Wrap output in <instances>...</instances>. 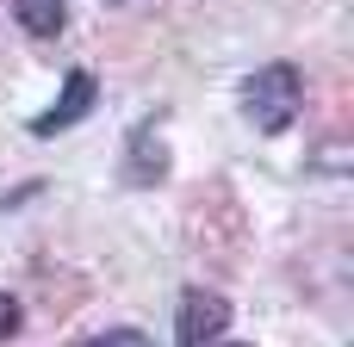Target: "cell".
Returning a JSON list of instances; mask_svg holds the SVG:
<instances>
[{"label": "cell", "instance_id": "cell-4", "mask_svg": "<svg viewBox=\"0 0 354 347\" xmlns=\"http://www.w3.org/2000/svg\"><path fill=\"white\" fill-rule=\"evenodd\" d=\"M124 168H131V186H156V180H162L168 149L156 143V130H137V137H131V161H124Z\"/></svg>", "mask_w": 354, "mask_h": 347}, {"label": "cell", "instance_id": "cell-1", "mask_svg": "<svg viewBox=\"0 0 354 347\" xmlns=\"http://www.w3.org/2000/svg\"><path fill=\"white\" fill-rule=\"evenodd\" d=\"M299 106H305V75H299L292 62H261V68L243 81V112H249V124H255L261 137L292 130Z\"/></svg>", "mask_w": 354, "mask_h": 347}, {"label": "cell", "instance_id": "cell-6", "mask_svg": "<svg viewBox=\"0 0 354 347\" xmlns=\"http://www.w3.org/2000/svg\"><path fill=\"white\" fill-rule=\"evenodd\" d=\"M81 347H156L143 329H106V335H93V341H81Z\"/></svg>", "mask_w": 354, "mask_h": 347}, {"label": "cell", "instance_id": "cell-7", "mask_svg": "<svg viewBox=\"0 0 354 347\" xmlns=\"http://www.w3.org/2000/svg\"><path fill=\"white\" fill-rule=\"evenodd\" d=\"M12 335H19V298L0 292V341H12Z\"/></svg>", "mask_w": 354, "mask_h": 347}, {"label": "cell", "instance_id": "cell-3", "mask_svg": "<svg viewBox=\"0 0 354 347\" xmlns=\"http://www.w3.org/2000/svg\"><path fill=\"white\" fill-rule=\"evenodd\" d=\"M93 99H100L93 75H87V68H68V75H62V93H56V106H44V112L31 118V130H37V137L68 130V124H81V118L93 112Z\"/></svg>", "mask_w": 354, "mask_h": 347}, {"label": "cell", "instance_id": "cell-2", "mask_svg": "<svg viewBox=\"0 0 354 347\" xmlns=\"http://www.w3.org/2000/svg\"><path fill=\"white\" fill-rule=\"evenodd\" d=\"M224 329H230V298L193 286L180 298V317H174V347H205V341H218Z\"/></svg>", "mask_w": 354, "mask_h": 347}, {"label": "cell", "instance_id": "cell-5", "mask_svg": "<svg viewBox=\"0 0 354 347\" xmlns=\"http://www.w3.org/2000/svg\"><path fill=\"white\" fill-rule=\"evenodd\" d=\"M12 12H19V25L31 37H62V25H68V6L62 0H12Z\"/></svg>", "mask_w": 354, "mask_h": 347}]
</instances>
